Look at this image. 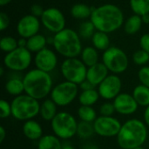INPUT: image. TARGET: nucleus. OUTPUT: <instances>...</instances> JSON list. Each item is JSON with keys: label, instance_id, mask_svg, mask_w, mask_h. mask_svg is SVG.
Masks as SVG:
<instances>
[{"label": "nucleus", "instance_id": "f257e3e1", "mask_svg": "<svg viewBox=\"0 0 149 149\" xmlns=\"http://www.w3.org/2000/svg\"><path fill=\"white\" fill-rule=\"evenodd\" d=\"M90 20L97 31L110 34L124 25L125 17L122 10L118 5L104 3L93 7Z\"/></svg>", "mask_w": 149, "mask_h": 149}, {"label": "nucleus", "instance_id": "f03ea898", "mask_svg": "<svg viewBox=\"0 0 149 149\" xmlns=\"http://www.w3.org/2000/svg\"><path fill=\"white\" fill-rule=\"evenodd\" d=\"M148 139V126L138 119L127 120L117 135V142L121 149H134L141 147Z\"/></svg>", "mask_w": 149, "mask_h": 149}, {"label": "nucleus", "instance_id": "7ed1b4c3", "mask_svg": "<svg viewBox=\"0 0 149 149\" xmlns=\"http://www.w3.org/2000/svg\"><path fill=\"white\" fill-rule=\"evenodd\" d=\"M24 93L40 100L47 97L52 88L53 81L50 73L38 68L28 71L23 77Z\"/></svg>", "mask_w": 149, "mask_h": 149}, {"label": "nucleus", "instance_id": "20e7f679", "mask_svg": "<svg viewBox=\"0 0 149 149\" xmlns=\"http://www.w3.org/2000/svg\"><path fill=\"white\" fill-rule=\"evenodd\" d=\"M79 34L71 28H65L54 34L52 46L56 52L65 58H78L83 50Z\"/></svg>", "mask_w": 149, "mask_h": 149}, {"label": "nucleus", "instance_id": "39448f33", "mask_svg": "<svg viewBox=\"0 0 149 149\" xmlns=\"http://www.w3.org/2000/svg\"><path fill=\"white\" fill-rule=\"evenodd\" d=\"M10 105L12 117L17 120L26 121L29 120H33V118L39 114V101L26 93L14 97L10 102Z\"/></svg>", "mask_w": 149, "mask_h": 149}, {"label": "nucleus", "instance_id": "423d86ee", "mask_svg": "<svg viewBox=\"0 0 149 149\" xmlns=\"http://www.w3.org/2000/svg\"><path fill=\"white\" fill-rule=\"evenodd\" d=\"M78 123L75 117L68 112H59L51 121V127L57 137L67 141L77 134Z\"/></svg>", "mask_w": 149, "mask_h": 149}, {"label": "nucleus", "instance_id": "0eeeda50", "mask_svg": "<svg viewBox=\"0 0 149 149\" xmlns=\"http://www.w3.org/2000/svg\"><path fill=\"white\" fill-rule=\"evenodd\" d=\"M102 63L113 74H120L125 72L129 65V59L127 53L117 46H110L103 52Z\"/></svg>", "mask_w": 149, "mask_h": 149}, {"label": "nucleus", "instance_id": "6e6552de", "mask_svg": "<svg viewBox=\"0 0 149 149\" xmlns=\"http://www.w3.org/2000/svg\"><path fill=\"white\" fill-rule=\"evenodd\" d=\"M87 66L80 58H65L60 65V72L65 80L80 85L86 79Z\"/></svg>", "mask_w": 149, "mask_h": 149}, {"label": "nucleus", "instance_id": "1a4fd4ad", "mask_svg": "<svg viewBox=\"0 0 149 149\" xmlns=\"http://www.w3.org/2000/svg\"><path fill=\"white\" fill-rule=\"evenodd\" d=\"M79 88L78 85L65 80L53 86L50 93V99L58 107H66L79 97Z\"/></svg>", "mask_w": 149, "mask_h": 149}, {"label": "nucleus", "instance_id": "9d476101", "mask_svg": "<svg viewBox=\"0 0 149 149\" xmlns=\"http://www.w3.org/2000/svg\"><path fill=\"white\" fill-rule=\"evenodd\" d=\"M32 61L31 52L24 47H17L14 51L6 53L3 58V65L5 68L19 72L27 70Z\"/></svg>", "mask_w": 149, "mask_h": 149}, {"label": "nucleus", "instance_id": "9b49d317", "mask_svg": "<svg viewBox=\"0 0 149 149\" xmlns=\"http://www.w3.org/2000/svg\"><path fill=\"white\" fill-rule=\"evenodd\" d=\"M42 25L52 33H58L64 30L66 24L65 17L63 12L56 7H49L45 9L40 17Z\"/></svg>", "mask_w": 149, "mask_h": 149}, {"label": "nucleus", "instance_id": "f8f14e48", "mask_svg": "<svg viewBox=\"0 0 149 149\" xmlns=\"http://www.w3.org/2000/svg\"><path fill=\"white\" fill-rule=\"evenodd\" d=\"M95 134L100 137L111 138L117 137L122 124L113 116H102L100 115L93 122Z\"/></svg>", "mask_w": 149, "mask_h": 149}, {"label": "nucleus", "instance_id": "ddd939ff", "mask_svg": "<svg viewBox=\"0 0 149 149\" xmlns=\"http://www.w3.org/2000/svg\"><path fill=\"white\" fill-rule=\"evenodd\" d=\"M122 88V82L117 74H109L99 86L98 92L100 96L106 100H114L120 93Z\"/></svg>", "mask_w": 149, "mask_h": 149}, {"label": "nucleus", "instance_id": "4468645a", "mask_svg": "<svg viewBox=\"0 0 149 149\" xmlns=\"http://www.w3.org/2000/svg\"><path fill=\"white\" fill-rule=\"evenodd\" d=\"M41 24L39 17L31 13L24 15L17 23V33L20 38H29L38 33Z\"/></svg>", "mask_w": 149, "mask_h": 149}, {"label": "nucleus", "instance_id": "2eb2a0df", "mask_svg": "<svg viewBox=\"0 0 149 149\" xmlns=\"http://www.w3.org/2000/svg\"><path fill=\"white\" fill-rule=\"evenodd\" d=\"M34 64L36 68L50 73L58 65V57L54 51L45 47L35 54Z\"/></svg>", "mask_w": 149, "mask_h": 149}, {"label": "nucleus", "instance_id": "dca6fc26", "mask_svg": "<svg viewBox=\"0 0 149 149\" xmlns=\"http://www.w3.org/2000/svg\"><path fill=\"white\" fill-rule=\"evenodd\" d=\"M116 113L121 115H131L134 113L139 105L131 93H120L113 101Z\"/></svg>", "mask_w": 149, "mask_h": 149}, {"label": "nucleus", "instance_id": "f3484780", "mask_svg": "<svg viewBox=\"0 0 149 149\" xmlns=\"http://www.w3.org/2000/svg\"><path fill=\"white\" fill-rule=\"evenodd\" d=\"M109 72L107 66L102 62H99L87 68L86 79L97 87L109 75Z\"/></svg>", "mask_w": 149, "mask_h": 149}, {"label": "nucleus", "instance_id": "a211bd4d", "mask_svg": "<svg viewBox=\"0 0 149 149\" xmlns=\"http://www.w3.org/2000/svg\"><path fill=\"white\" fill-rule=\"evenodd\" d=\"M24 135L31 141H39L43 134L42 126L34 120H29L24 121L23 125Z\"/></svg>", "mask_w": 149, "mask_h": 149}, {"label": "nucleus", "instance_id": "6ab92c4d", "mask_svg": "<svg viewBox=\"0 0 149 149\" xmlns=\"http://www.w3.org/2000/svg\"><path fill=\"white\" fill-rule=\"evenodd\" d=\"M58 113V106L51 99L45 100L40 104V117L45 121H52Z\"/></svg>", "mask_w": 149, "mask_h": 149}, {"label": "nucleus", "instance_id": "aec40b11", "mask_svg": "<svg viewBox=\"0 0 149 149\" xmlns=\"http://www.w3.org/2000/svg\"><path fill=\"white\" fill-rule=\"evenodd\" d=\"M93 7H90L88 4L83 3H78L72 6L71 15L73 18L79 20L90 19Z\"/></svg>", "mask_w": 149, "mask_h": 149}, {"label": "nucleus", "instance_id": "412c9836", "mask_svg": "<svg viewBox=\"0 0 149 149\" xmlns=\"http://www.w3.org/2000/svg\"><path fill=\"white\" fill-rule=\"evenodd\" d=\"M5 91L11 96L17 97L23 93H24V86L23 78L19 77H11L5 83Z\"/></svg>", "mask_w": 149, "mask_h": 149}, {"label": "nucleus", "instance_id": "4be33fe9", "mask_svg": "<svg viewBox=\"0 0 149 149\" xmlns=\"http://www.w3.org/2000/svg\"><path fill=\"white\" fill-rule=\"evenodd\" d=\"M142 24H143V22H142L141 17L136 14H133L125 20V23L123 25L124 31L127 35H135L141 31Z\"/></svg>", "mask_w": 149, "mask_h": 149}, {"label": "nucleus", "instance_id": "5701e85b", "mask_svg": "<svg viewBox=\"0 0 149 149\" xmlns=\"http://www.w3.org/2000/svg\"><path fill=\"white\" fill-rule=\"evenodd\" d=\"M48 44L47 42V38L40 33H38L29 38H27V45L26 48L32 53H37L40 52L41 50L45 49L46 47V45Z\"/></svg>", "mask_w": 149, "mask_h": 149}, {"label": "nucleus", "instance_id": "b1692460", "mask_svg": "<svg viewBox=\"0 0 149 149\" xmlns=\"http://www.w3.org/2000/svg\"><path fill=\"white\" fill-rule=\"evenodd\" d=\"M63 142L55 134H45L38 141V149H62Z\"/></svg>", "mask_w": 149, "mask_h": 149}, {"label": "nucleus", "instance_id": "393cba45", "mask_svg": "<svg viewBox=\"0 0 149 149\" xmlns=\"http://www.w3.org/2000/svg\"><path fill=\"white\" fill-rule=\"evenodd\" d=\"M91 41H92L93 46L96 48L98 51L105 52L111 46L109 35L103 31H96L93 38H91Z\"/></svg>", "mask_w": 149, "mask_h": 149}, {"label": "nucleus", "instance_id": "a878e982", "mask_svg": "<svg viewBox=\"0 0 149 149\" xmlns=\"http://www.w3.org/2000/svg\"><path fill=\"white\" fill-rule=\"evenodd\" d=\"M80 59L87 66H93L99 63V51L92 46H86L80 53Z\"/></svg>", "mask_w": 149, "mask_h": 149}, {"label": "nucleus", "instance_id": "bb28decb", "mask_svg": "<svg viewBox=\"0 0 149 149\" xmlns=\"http://www.w3.org/2000/svg\"><path fill=\"white\" fill-rule=\"evenodd\" d=\"M132 95L139 106L144 107L149 106V87L140 84L134 87Z\"/></svg>", "mask_w": 149, "mask_h": 149}, {"label": "nucleus", "instance_id": "cd10ccee", "mask_svg": "<svg viewBox=\"0 0 149 149\" xmlns=\"http://www.w3.org/2000/svg\"><path fill=\"white\" fill-rule=\"evenodd\" d=\"M100 94L98 90L96 89H91V90H86L82 91L79 94V102L80 106H89L93 107L94 104H96L100 99Z\"/></svg>", "mask_w": 149, "mask_h": 149}, {"label": "nucleus", "instance_id": "c85d7f7f", "mask_svg": "<svg viewBox=\"0 0 149 149\" xmlns=\"http://www.w3.org/2000/svg\"><path fill=\"white\" fill-rule=\"evenodd\" d=\"M95 134L93 123L80 120L78 123L77 135L82 140H88Z\"/></svg>", "mask_w": 149, "mask_h": 149}, {"label": "nucleus", "instance_id": "c756f323", "mask_svg": "<svg viewBox=\"0 0 149 149\" xmlns=\"http://www.w3.org/2000/svg\"><path fill=\"white\" fill-rule=\"evenodd\" d=\"M78 116L80 120L90 123H93L98 118L95 109L89 106H80L78 109Z\"/></svg>", "mask_w": 149, "mask_h": 149}, {"label": "nucleus", "instance_id": "7c9ffc66", "mask_svg": "<svg viewBox=\"0 0 149 149\" xmlns=\"http://www.w3.org/2000/svg\"><path fill=\"white\" fill-rule=\"evenodd\" d=\"M96 31L97 30L94 24L89 19V20H84L83 22L80 23L79 26L78 33L79 34L82 39H91Z\"/></svg>", "mask_w": 149, "mask_h": 149}, {"label": "nucleus", "instance_id": "2f4dec72", "mask_svg": "<svg viewBox=\"0 0 149 149\" xmlns=\"http://www.w3.org/2000/svg\"><path fill=\"white\" fill-rule=\"evenodd\" d=\"M129 5L134 14L141 17L149 14V0H129Z\"/></svg>", "mask_w": 149, "mask_h": 149}, {"label": "nucleus", "instance_id": "473e14b6", "mask_svg": "<svg viewBox=\"0 0 149 149\" xmlns=\"http://www.w3.org/2000/svg\"><path fill=\"white\" fill-rule=\"evenodd\" d=\"M18 47L17 39L11 36H4L0 39V49L5 52L9 53Z\"/></svg>", "mask_w": 149, "mask_h": 149}, {"label": "nucleus", "instance_id": "72a5a7b5", "mask_svg": "<svg viewBox=\"0 0 149 149\" xmlns=\"http://www.w3.org/2000/svg\"><path fill=\"white\" fill-rule=\"evenodd\" d=\"M133 61L137 65L145 66L149 62V53L142 49H139L133 54Z\"/></svg>", "mask_w": 149, "mask_h": 149}, {"label": "nucleus", "instance_id": "f704fd0d", "mask_svg": "<svg viewBox=\"0 0 149 149\" xmlns=\"http://www.w3.org/2000/svg\"><path fill=\"white\" fill-rule=\"evenodd\" d=\"M10 116H12V110H11V105L5 100H0V117L2 119L9 118Z\"/></svg>", "mask_w": 149, "mask_h": 149}, {"label": "nucleus", "instance_id": "c9c22d12", "mask_svg": "<svg viewBox=\"0 0 149 149\" xmlns=\"http://www.w3.org/2000/svg\"><path fill=\"white\" fill-rule=\"evenodd\" d=\"M138 79L141 85L149 87V66H142L138 72Z\"/></svg>", "mask_w": 149, "mask_h": 149}, {"label": "nucleus", "instance_id": "e433bc0d", "mask_svg": "<svg viewBox=\"0 0 149 149\" xmlns=\"http://www.w3.org/2000/svg\"><path fill=\"white\" fill-rule=\"evenodd\" d=\"M115 112L113 103L112 102H105L100 107V114L102 116H113Z\"/></svg>", "mask_w": 149, "mask_h": 149}, {"label": "nucleus", "instance_id": "4c0bfd02", "mask_svg": "<svg viewBox=\"0 0 149 149\" xmlns=\"http://www.w3.org/2000/svg\"><path fill=\"white\" fill-rule=\"evenodd\" d=\"M10 25V17L9 16L2 11L0 12V31H5Z\"/></svg>", "mask_w": 149, "mask_h": 149}, {"label": "nucleus", "instance_id": "58836bf2", "mask_svg": "<svg viewBox=\"0 0 149 149\" xmlns=\"http://www.w3.org/2000/svg\"><path fill=\"white\" fill-rule=\"evenodd\" d=\"M140 46L141 49L149 53V33L143 34L140 38Z\"/></svg>", "mask_w": 149, "mask_h": 149}, {"label": "nucleus", "instance_id": "ea45409f", "mask_svg": "<svg viewBox=\"0 0 149 149\" xmlns=\"http://www.w3.org/2000/svg\"><path fill=\"white\" fill-rule=\"evenodd\" d=\"M44 10H45V9L38 3H33L31 6V14H32L33 16L38 17L39 18L42 16Z\"/></svg>", "mask_w": 149, "mask_h": 149}, {"label": "nucleus", "instance_id": "a19ab883", "mask_svg": "<svg viewBox=\"0 0 149 149\" xmlns=\"http://www.w3.org/2000/svg\"><path fill=\"white\" fill-rule=\"evenodd\" d=\"M79 88L82 91H86V90H91V89H95L96 86H93L91 82H89L87 79H86L85 81H83L80 85H79Z\"/></svg>", "mask_w": 149, "mask_h": 149}, {"label": "nucleus", "instance_id": "79ce46f5", "mask_svg": "<svg viewBox=\"0 0 149 149\" xmlns=\"http://www.w3.org/2000/svg\"><path fill=\"white\" fill-rule=\"evenodd\" d=\"M143 118H144V122L145 124L149 127V106L146 107L145 111H144V114H143Z\"/></svg>", "mask_w": 149, "mask_h": 149}, {"label": "nucleus", "instance_id": "37998d69", "mask_svg": "<svg viewBox=\"0 0 149 149\" xmlns=\"http://www.w3.org/2000/svg\"><path fill=\"white\" fill-rule=\"evenodd\" d=\"M6 134H7V133H6L5 128L3 126H1L0 127V143L3 142V141L6 137Z\"/></svg>", "mask_w": 149, "mask_h": 149}, {"label": "nucleus", "instance_id": "c03bdc74", "mask_svg": "<svg viewBox=\"0 0 149 149\" xmlns=\"http://www.w3.org/2000/svg\"><path fill=\"white\" fill-rule=\"evenodd\" d=\"M17 45H18V47L26 48V45H27V38H20L19 39H17Z\"/></svg>", "mask_w": 149, "mask_h": 149}, {"label": "nucleus", "instance_id": "a18cd8bd", "mask_svg": "<svg viewBox=\"0 0 149 149\" xmlns=\"http://www.w3.org/2000/svg\"><path fill=\"white\" fill-rule=\"evenodd\" d=\"M82 149H99L98 146L93 144V143H86L83 147Z\"/></svg>", "mask_w": 149, "mask_h": 149}, {"label": "nucleus", "instance_id": "49530a36", "mask_svg": "<svg viewBox=\"0 0 149 149\" xmlns=\"http://www.w3.org/2000/svg\"><path fill=\"white\" fill-rule=\"evenodd\" d=\"M141 19H142L143 24H149V14H146V15L141 16Z\"/></svg>", "mask_w": 149, "mask_h": 149}, {"label": "nucleus", "instance_id": "de8ad7c7", "mask_svg": "<svg viewBox=\"0 0 149 149\" xmlns=\"http://www.w3.org/2000/svg\"><path fill=\"white\" fill-rule=\"evenodd\" d=\"M62 149H76L72 144L68 143V142H64L63 143V148Z\"/></svg>", "mask_w": 149, "mask_h": 149}, {"label": "nucleus", "instance_id": "09e8293b", "mask_svg": "<svg viewBox=\"0 0 149 149\" xmlns=\"http://www.w3.org/2000/svg\"><path fill=\"white\" fill-rule=\"evenodd\" d=\"M12 0H0V5L1 6H5L7 4H9Z\"/></svg>", "mask_w": 149, "mask_h": 149}, {"label": "nucleus", "instance_id": "8fccbe9b", "mask_svg": "<svg viewBox=\"0 0 149 149\" xmlns=\"http://www.w3.org/2000/svg\"><path fill=\"white\" fill-rule=\"evenodd\" d=\"M0 75L1 76L3 75V67H1V69H0Z\"/></svg>", "mask_w": 149, "mask_h": 149}, {"label": "nucleus", "instance_id": "3c124183", "mask_svg": "<svg viewBox=\"0 0 149 149\" xmlns=\"http://www.w3.org/2000/svg\"><path fill=\"white\" fill-rule=\"evenodd\" d=\"M134 149H144V148H143V147L141 146V147H138V148H134Z\"/></svg>", "mask_w": 149, "mask_h": 149}]
</instances>
